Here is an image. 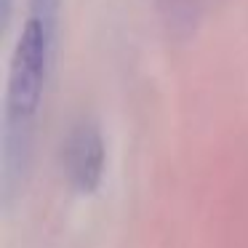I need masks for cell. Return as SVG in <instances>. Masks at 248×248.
<instances>
[{
  "label": "cell",
  "mask_w": 248,
  "mask_h": 248,
  "mask_svg": "<svg viewBox=\"0 0 248 248\" xmlns=\"http://www.w3.org/2000/svg\"><path fill=\"white\" fill-rule=\"evenodd\" d=\"M211 3L214 0H157V8H160L168 30L179 38H187L189 32H195Z\"/></svg>",
  "instance_id": "2"
},
{
  "label": "cell",
  "mask_w": 248,
  "mask_h": 248,
  "mask_svg": "<svg viewBox=\"0 0 248 248\" xmlns=\"http://www.w3.org/2000/svg\"><path fill=\"white\" fill-rule=\"evenodd\" d=\"M59 6L62 0H30V14H40L59 22Z\"/></svg>",
  "instance_id": "3"
},
{
  "label": "cell",
  "mask_w": 248,
  "mask_h": 248,
  "mask_svg": "<svg viewBox=\"0 0 248 248\" xmlns=\"http://www.w3.org/2000/svg\"><path fill=\"white\" fill-rule=\"evenodd\" d=\"M11 3L14 0H3V22L8 24V16H11Z\"/></svg>",
  "instance_id": "4"
},
{
  "label": "cell",
  "mask_w": 248,
  "mask_h": 248,
  "mask_svg": "<svg viewBox=\"0 0 248 248\" xmlns=\"http://www.w3.org/2000/svg\"><path fill=\"white\" fill-rule=\"evenodd\" d=\"M104 160H107V147L102 131L91 123L75 125L62 147V166L70 184L80 195H93L102 187Z\"/></svg>",
  "instance_id": "1"
}]
</instances>
